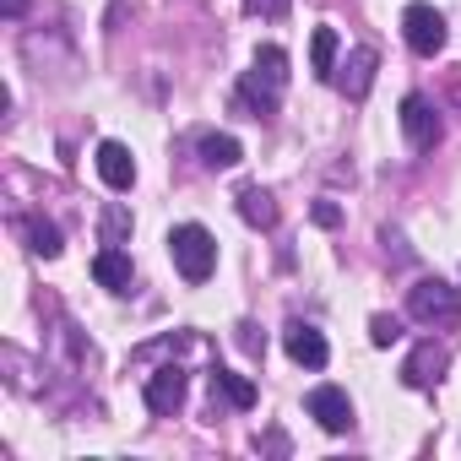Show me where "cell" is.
<instances>
[{
	"instance_id": "7c38bea8",
	"label": "cell",
	"mask_w": 461,
	"mask_h": 461,
	"mask_svg": "<svg viewBox=\"0 0 461 461\" xmlns=\"http://www.w3.org/2000/svg\"><path fill=\"white\" fill-rule=\"evenodd\" d=\"M234 201H240V217H245L250 228H277V201H272L261 185H245Z\"/></svg>"
},
{
	"instance_id": "3957f363",
	"label": "cell",
	"mask_w": 461,
	"mask_h": 461,
	"mask_svg": "<svg viewBox=\"0 0 461 461\" xmlns=\"http://www.w3.org/2000/svg\"><path fill=\"white\" fill-rule=\"evenodd\" d=\"M402 39H407V50L412 55H423V60H434L439 50H445V17L434 12V6H423V0H412V6L402 12Z\"/></svg>"
},
{
	"instance_id": "7402d4cb",
	"label": "cell",
	"mask_w": 461,
	"mask_h": 461,
	"mask_svg": "<svg viewBox=\"0 0 461 461\" xmlns=\"http://www.w3.org/2000/svg\"><path fill=\"white\" fill-rule=\"evenodd\" d=\"M310 217H315L321 228H337V222H342V206H331V201H315V206H310Z\"/></svg>"
},
{
	"instance_id": "9c48e42d",
	"label": "cell",
	"mask_w": 461,
	"mask_h": 461,
	"mask_svg": "<svg viewBox=\"0 0 461 461\" xmlns=\"http://www.w3.org/2000/svg\"><path fill=\"white\" fill-rule=\"evenodd\" d=\"M98 174H104L109 190H131V185H136V158H131V147H125V141H104V147H98Z\"/></svg>"
},
{
	"instance_id": "5bb4252c",
	"label": "cell",
	"mask_w": 461,
	"mask_h": 461,
	"mask_svg": "<svg viewBox=\"0 0 461 461\" xmlns=\"http://www.w3.org/2000/svg\"><path fill=\"white\" fill-rule=\"evenodd\" d=\"M23 234H28V250L44 256V261H55V256L66 250V245H60V228L44 222V217H28V222H23Z\"/></svg>"
},
{
	"instance_id": "4fadbf2b",
	"label": "cell",
	"mask_w": 461,
	"mask_h": 461,
	"mask_svg": "<svg viewBox=\"0 0 461 461\" xmlns=\"http://www.w3.org/2000/svg\"><path fill=\"white\" fill-rule=\"evenodd\" d=\"M277 93L283 87H272L261 71H245V82H240V98L256 109V120H267V114H277Z\"/></svg>"
},
{
	"instance_id": "2e32d148",
	"label": "cell",
	"mask_w": 461,
	"mask_h": 461,
	"mask_svg": "<svg viewBox=\"0 0 461 461\" xmlns=\"http://www.w3.org/2000/svg\"><path fill=\"white\" fill-rule=\"evenodd\" d=\"M310 71H315L321 82L337 77V33H331V28H315V39H310Z\"/></svg>"
},
{
	"instance_id": "603a6c76",
	"label": "cell",
	"mask_w": 461,
	"mask_h": 461,
	"mask_svg": "<svg viewBox=\"0 0 461 461\" xmlns=\"http://www.w3.org/2000/svg\"><path fill=\"white\" fill-rule=\"evenodd\" d=\"M0 12H6V17H23V12H28V0H0Z\"/></svg>"
},
{
	"instance_id": "ffe728a7",
	"label": "cell",
	"mask_w": 461,
	"mask_h": 461,
	"mask_svg": "<svg viewBox=\"0 0 461 461\" xmlns=\"http://www.w3.org/2000/svg\"><path fill=\"white\" fill-rule=\"evenodd\" d=\"M288 6H294V0H245V12H250V17H272V23L288 17Z\"/></svg>"
},
{
	"instance_id": "ba28073f",
	"label": "cell",
	"mask_w": 461,
	"mask_h": 461,
	"mask_svg": "<svg viewBox=\"0 0 461 461\" xmlns=\"http://www.w3.org/2000/svg\"><path fill=\"white\" fill-rule=\"evenodd\" d=\"M283 348H288V358H294V364H304V369H326V358H331L326 337H321L315 326H304V321H288Z\"/></svg>"
},
{
	"instance_id": "44dd1931",
	"label": "cell",
	"mask_w": 461,
	"mask_h": 461,
	"mask_svg": "<svg viewBox=\"0 0 461 461\" xmlns=\"http://www.w3.org/2000/svg\"><path fill=\"white\" fill-rule=\"evenodd\" d=\"M125 228H131V222H125V212L114 206V212L104 217V245H120V234H125Z\"/></svg>"
},
{
	"instance_id": "ac0fdd59",
	"label": "cell",
	"mask_w": 461,
	"mask_h": 461,
	"mask_svg": "<svg viewBox=\"0 0 461 461\" xmlns=\"http://www.w3.org/2000/svg\"><path fill=\"white\" fill-rule=\"evenodd\" d=\"M256 71H261L272 87H288V55H283L277 44H261V50H256Z\"/></svg>"
},
{
	"instance_id": "5b68a950",
	"label": "cell",
	"mask_w": 461,
	"mask_h": 461,
	"mask_svg": "<svg viewBox=\"0 0 461 461\" xmlns=\"http://www.w3.org/2000/svg\"><path fill=\"white\" fill-rule=\"evenodd\" d=\"M304 407H310V418H315L326 434H348V429H353V402H348L342 385H315V391L304 396Z\"/></svg>"
},
{
	"instance_id": "277c9868",
	"label": "cell",
	"mask_w": 461,
	"mask_h": 461,
	"mask_svg": "<svg viewBox=\"0 0 461 461\" xmlns=\"http://www.w3.org/2000/svg\"><path fill=\"white\" fill-rule=\"evenodd\" d=\"M402 136L412 141V152H434V147H439L445 125H439V114H434L429 98H418V93L402 98Z\"/></svg>"
},
{
	"instance_id": "30bf717a",
	"label": "cell",
	"mask_w": 461,
	"mask_h": 461,
	"mask_svg": "<svg viewBox=\"0 0 461 461\" xmlns=\"http://www.w3.org/2000/svg\"><path fill=\"white\" fill-rule=\"evenodd\" d=\"M93 277H98V288H109V294H125V288H131V256H125L120 245L98 250V256H93Z\"/></svg>"
},
{
	"instance_id": "e0dca14e",
	"label": "cell",
	"mask_w": 461,
	"mask_h": 461,
	"mask_svg": "<svg viewBox=\"0 0 461 461\" xmlns=\"http://www.w3.org/2000/svg\"><path fill=\"white\" fill-rule=\"evenodd\" d=\"M212 385H217L228 402H234L240 412H245V407H256V385H250L245 375H234V369H212Z\"/></svg>"
},
{
	"instance_id": "8fae6325",
	"label": "cell",
	"mask_w": 461,
	"mask_h": 461,
	"mask_svg": "<svg viewBox=\"0 0 461 461\" xmlns=\"http://www.w3.org/2000/svg\"><path fill=\"white\" fill-rule=\"evenodd\" d=\"M375 66H380V60H375V50H353V55H348V66H342V77H337V87H342L348 98H364V93H369V82H375Z\"/></svg>"
},
{
	"instance_id": "6da1fadb",
	"label": "cell",
	"mask_w": 461,
	"mask_h": 461,
	"mask_svg": "<svg viewBox=\"0 0 461 461\" xmlns=\"http://www.w3.org/2000/svg\"><path fill=\"white\" fill-rule=\"evenodd\" d=\"M407 315L418 321V326H461V288L456 283H445V277H423V283H412V294H407Z\"/></svg>"
},
{
	"instance_id": "7a4b0ae2",
	"label": "cell",
	"mask_w": 461,
	"mask_h": 461,
	"mask_svg": "<svg viewBox=\"0 0 461 461\" xmlns=\"http://www.w3.org/2000/svg\"><path fill=\"white\" fill-rule=\"evenodd\" d=\"M168 256H174V267H179L185 283H206L212 267H217V240L206 234L201 222H179L174 234H168Z\"/></svg>"
},
{
	"instance_id": "8992f818",
	"label": "cell",
	"mask_w": 461,
	"mask_h": 461,
	"mask_svg": "<svg viewBox=\"0 0 461 461\" xmlns=\"http://www.w3.org/2000/svg\"><path fill=\"white\" fill-rule=\"evenodd\" d=\"M445 364H450V353H445L439 342H418V348L407 353V364H402V385H412V391H429V385H439Z\"/></svg>"
},
{
	"instance_id": "d6986e66",
	"label": "cell",
	"mask_w": 461,
	"mask_h": 461,
	"mask_svg": "<svg viewBox=\"0 0 461 461\" xmlns=\"http://www.w3.org/2000/svg\"><path fill=\"white\" fill-rule=\"evenodd\" d=\"M396 337H402V321H391V315H375V321H369V342H375V348H391Z\"/></svg>"
},
{
	"instance_id": "9a60e30c",
	"label": "cell",
	"mask_w": 461,
	"mask_h": 461,
	"mask_svg": "<svg viewBox=\"0 0 461 461\" xmlns=\"http://www.w3.org/2000/svg\"><path fill=\"white\" fill-rule=\"evenodd\" d=\"M240 158H245V147H240L234 136H217V131L201 136V163H206V168H234Z\"/></svg>"
},
{
	"instance_id": "52a82bcc",
	"label": "cell",
	"mask_w": 461,
	"mask_h": 461,
	"mask_svg": "<svg viewBox=\"0 0 461 461\" xmlns=\"http://www.w3.org/2000/svg\"><path fill=\"white\" fill-rule=\"evenodd\" d=\"M147 407H152L158 418H174V412L185 407V369H179V364H163V369L147 375Z\"/></svg>"
}]
</instances>
